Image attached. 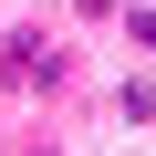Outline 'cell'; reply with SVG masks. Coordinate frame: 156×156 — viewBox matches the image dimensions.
Here are the masks:
<instances>
[{
	"label": "cell",
	"instance_id": "cell-1",
	"mask_svg": "<svg viewBox=\"0 0 156 156\" xmlns=\"http://www.w3.org/2000/svg\"><path fill=\"white\" fill-rule=\"evenodd\" d=\"M11 83H21V94H52V83H62V62H52L42 31H11Z\"/></svg>",
	"mask_w": 156,
	"mask_h": 156
}]
</instances>
